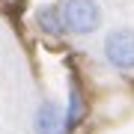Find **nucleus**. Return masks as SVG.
Returning a JSON list of instances; mask_svg holds the SVG:
<instances>
[{
  "instance_id": "nucleus-2",
  "label": "nucleus",
  "mask_w": 134,
  "mask_h": 134,
  "mask_svg": "<svg viewBox=\"0 0 134 134\" xmlns=\"http://www.w3.org/2000/svg\"><path fill=\"white\" fill-rule=\"evenodd\" d=\"M101 57L116 72H134V30L113 27L101 42Z\"/></svg>"
},
{
  "instance_id": "nucleus-1",
  "label": "nucleus",
  "mask_w": 134,
  "mask_h": 134,
  "mask_svg": "<svg viewBox=\"0 0 134 134\" xmlns=\"http://www.w3.org/2000/svg\"><path fill=\"white\" fill-rule=\"evenodd\" d=\"M63 12V27L69 36H96L101 24H104V9L98 0H63L60 3Z\"/></svg>"
},
{
  "instance_id": "nucleus-5",
  "label": "nucleus",
  "mask_w": 134,
  "mask_h": 134,
  "mask_svg": "<svg viewBox=\"0 0 134 134\" xmlns=\"http://www.w3.org/2000/svg\"><path fill=\"white\" fill-rule=\"evenodd\" d=\"M36 27L42 30L45 36H63L66 27H63V12L57 3H45L36 9Z\"/></svg>"
},
{
  "instance_id": "nucleus-3",
  "label": "nucleus",
  "mask_w": 134,
  "mask_h": 134,
  "mask_svg": "<svg viewBox=\"0 0 134 134\" xmlns=\"http://www.w3.org/2000/svg\"><path fill=\"white\" fill-rule=\"evenodd\" d=\"M33 134H69L66 131V110L54 98H42L33 113Z\"/></svg>"
},
{
  "instance_id": "nucleus-4",
  "label": "nucleus",
  "mask_w": 134,
  "mask_h": 134,
  "mask_svg": "<svg viewBox=\"0 0 134 134\" xmlns=\"http://www.w3.org/2000/svg\"><path fill=\"white\" fill-rule=\"evenodd\" d=\"M83 119H86V101H83L81 86L72 81V86H69V104H66V131L69 134L77 131Z\"/></svg>"
}]
</instances>
